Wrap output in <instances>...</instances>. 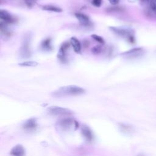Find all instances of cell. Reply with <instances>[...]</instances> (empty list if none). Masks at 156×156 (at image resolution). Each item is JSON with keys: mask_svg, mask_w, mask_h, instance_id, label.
<instances>
[{"mask_svg": "<svg viewBox=\"0 0 156 156\" xmlns=\"http://www.w3.org/2000/svg\"><path fill=\"white\" fill-rule=\"evenodd\" d=\"M10 155L12 156H24L25 149L24 147L21 144L16 145L10 151Z\"/></svg>", "mask_w": 156, "mask_h": 156, "instance_id": "12", "label": "cell"}, {"mask_svg": "<svg viewBox=\"0 0 156 156\" xmlns=\"http://www.w3.org/2000/svg\"><path fill=\"white\" fill-rule=\"evenodd\" d=\"M82 134L88 141H91L93 140V134L91 129L87 126H83L82 127Z\"/></svg>", "mask_w": 156, "mask_h": 156, "instance_id": "13", "label": "cell"}, {"mask_svg": "<svg viewBox=\"0 0 156 156\" xmlns=\"http://www.w3.org/2000/svg\"><path fill=\"white\" fill-rule=\"evenodd\" d=\"M70 44L72 46L76 53H80L81 51V44L79 40L75 37H72L69 40Z\"/></svg>", "mask_w": 156, "mask_h": 156, "instance_id": "14", "label": "cell"}, {"mask_svg": "<svg viewBox=\"0 0 156 156\" xmlns=\"http://www.w3.org/2000/svg\"><path fill=\"white\" fill-rule=\"evenodd\" d=\"M30 36L29 34H26L23 37L21 46L20 49V55L23 58L30 57L31 55L30 51Z\"/></svg>", "mask_w": 156, "mask_h": 156, "instance_id": "3", "label": "cell"}, {"mask_svg": "<svg viewBox=\"0 0 156 156\" xmlns=\"http://www.w3.org/2000/svg\"><path fill=\"white\" fill-rule=\"evenodd\" d=\"M118 127L120 131L126 135H130L134 132L133 127L129 124L119 123L118 124Z\"/></svg>", "mask_w": 156, "mask_h": 156, "instance_id": "11", "label": "cell"}, {"mask_svg": "<svg viewBox=\"0 0 156 156\" xmlns=\"http://www.w3.org/2000/svg\"><path fill=\"white\" fill-rule=\"evenodd\" d=\"M37 123L35 118H30L25 121L23 127V129L27 131L35 130L37 127Z\"/></svg>", "mask_w": 156, "mask_h": 156, "instance_id": "10", "label": "cell"}, {"mask_svg": "<svg viewBox=\"0 0 156 156\" xmlns=\"http://www.w3.org/2000/svg\"><path fill=\"white\" fill-rule=\"evenodd\" d=\"M91 38H92L93 39H94L96 41L98 42V43H100V44H104V43H105L104 39L102 37H101V36H99V35H96V34H92V35H91Z\"/></svg>", "mask_w": 156, "mask_h": 156, "instance_id": "18", "label": "cell"}, {"mask_svg": "<svg viewBox=\"0 0 156 156\" xmlns=\"http://www.w3.org/2000/svg\"><path fill=\"white\" fill-rule=\"evenodd\" d=\"M74 15L82 26H89L91 24V21L88 15L82 13H79V12L75 13Z\"/></svg>", "mask_w": 156, "mask_h": 156, "instance_id": "9", "label": "cell"}, {"mask_svg": "<svg viewBox=\"0 0 156 156\" xmlns=\"http://www.w3.org/2000/svg\"><path fill=\"white\" fill-rule=\"evenodd\" d=\"M48 112L50 115L53 116H66L72 113V112L69 109L58 106L49 107Z\"/></svg>", "mask_w": 156, "mask_h": 156, "instance_id": "5", "label": "cell"}, {"mask_svg": "<svg viewBox=\"0 0 156 156\" xmlns=\"http://www.w3.org/2000/svg\"><path fill=\"white\" fill-rule=\"evenodd\" d=\"M102 51V47L101 45H96L91 49V52L94 54H99Z\"/></svg>", "mask_w": 156, "mask_h": 156, "instance_id": "19", "label": "cell"}, {"mask_svg": "<svg viewBox=\"0 0 156 156\" xmlns=\"http://www.w3.org/2000/svg\"><path fill=\"white\" fill-rule=\"evenodd\" d=\"M109 29L111 30V31L113 33L125 39L128 42L133 43L135 41L134 32L130 29L123 28V27H114V26H110Z\"/></svg>", "mask_w": 156, "mask_h": 156, "instance_id": "2", "label": "cell"}, {"mask_svg": "<svg viewBox=\"0 0 156 156\" xmlns=\"http://www.w3.org/2000/svg\"><path fill=\"white\" fill-rule=\"evenodd\" d=\"M102 0H91V2L92 5H93L96 7H100L102 4Z\"/></svg>", "mask_w": 156, "mask_h": 156, "instance_id": "22", "label": "cell"}, {"mask_svg": "<svg viewBox=\"0 0 156 156\" xmlns=\"http://www.w3.org/2000/svg\"><path fill=\"white\" fill-rule=\"evenodd\" d=\"M0 19L1 21L7 24L14 23L16 21L15 18L9 12L4 9L0 10Z\"/></svg>", "mask_w": 156, "mask_h": 156, "instance_id": "8", "label": "cell"}, {"mask_svg": "<svg viewBox=\"0 0 156 156\" xmlns=\"http://www.w3.org/2000/svg\"><path fill=\"white\" fill-rule=\"evenodd\" d=\"M136 156H145V155H144V154H140L137 155Z\"/></svg>", "mask_w": 156, "mask_h": 156, "instance_id": "24", "label": "cell"}, {"mask_svg": "<svg viewBox=\"0 0 156 156\" xmlns=\"http://www.w3.org/2000/svg\"><path fill=\"white\" fill-rule=\"evenodd\" d=\"M144 49L141 48H135L121 54L123 57L127 58H133L138 57L144 54Z\"/></svg>", "mask_w": 156, "mask_h": 156, "instance_id": "7", "label": "cell"}, {"mask_svg": "<svg viewBox=\"0 0 156 156\" xmlns=\"http://www.w3.org/2000/svg\"><path fill=\"white\" fill-rule=\"evenodd\" d=\"M85 90L76 85H67L59 88L52 92V95L55 98H62L69 96H77L84 94Z\"/></svg>", "mask_w": 156, "mask_h": 156, "instance_id": "1", "label": "cell"}, {"mask_svg": "<svg viewBox=\"0 0 156 156\" xmlns=\"http://www.w3.org/2000/svg\"><path fill=\"white\" fill-rule=\"evenodd\" d=\"M146 1H150V0H146Z\"/></svg>", "mask_w": 156, "mask_h": 156, "instance_id": "25", "label": "cell"}, {"mask_svg": "<svg viewBox=\"0 0 156 156\" xmlns=\"http://www.w3.org/2000/svg\"><path fill=\"white\" fill-rule=\"evenodd\" d=\"M149 2V7L152 11L156 13V0H150Z\"/></svg>", "mask_w": 156, "mask_h": 156, "instance_id": "20", "label": "cell"}, {"mask_svg": "<svg viewBox=\"0 0 156 156\" xmlns=\"http://www.w3.org/2000/svg\"><path fill=\"white\" fill-rule=\"evenodd\" d=\"M41 48L44 51H51L52 50V46L51 44V39L50 38H47L43 40L40 44Z\"/></svg>", "mask_w": 156, "mask_h": 156, "instance_id": "15", "label": "cell"}, {"mask_svg": "<svg viewBox=\"0 0 156 156\" xmlns=\"http://www.w3.org/2000/svg\"><path fill=\"white\" fill-rule=\"evenodd\" d=\"M108 1L112 5H116L119 2V0H108Z\"/></svg>", "mask_w": 156, "mask_h": 156, "instance_id": "23", "label": "cell"}, {"mask_svg": "<svg viewBox=\"0 0 156 156\" xmlns=\"http://www.w3.org/2000/svg\"><path fill=\"white\" fill-rule=\"evenodd\" d=\"M18 65L23 67H34L38 65V62H37L36 61H32V60L24 61L18 63Z\"/></svg>", "mask_w": 156, "mask_h": 156, "instance_id": "17", "label": "cell"}, {"mask_svg": "<svg viewBox=\"0 0 156 156\" xmlns=\"http://www.w3.org/2000/svg\"><path fill=\"white\" fill-rule=\"evenodd\" d=\"M37 0H24L25 4L28 7H32L37 2Z\"/></svg>", "mask_w": 156, "mask_h": 156, "instance_id": "21", "label": "cell"}, {"mask_svg": "<svg viewBox=\"0 0 156 156\" xmlns=\"http://www.w3.org/2000/svg\"><path fill=\"white\" fill-rule=\"evenodd\" d=\"M70 45V43L65 41L62 44L57 53V58L62 63H65L67 61V50Z\"/></svg>", "mask_w": 156, "mask_h": 156, "instance_id": "6", "label": "cell"}, {"mask_svg": "<svg viewBox=\"0 0 156 156\" xmlns=\"http://www.w3.org/2000/svg\"><path fill=\"white\" fill-rule=\"evenodd\" d=\"M78 123L71 117H66L61 119L57 123V127L61 130H68L73 127H77Z\"/></svg>", "mask_w": 156, "mask_h": 156, "instance_id": "4", "label": "cell"}, {"mask_svg": "<svg viewBox=\"0 0 156 156\" xmlns=\"http://www.w3.org/2000/svg\"><path fill=\"white\" fill-rule=\"evenodd\" d=\"M41 9L46 11L49 12H62V9L57 6L52 5H44L41 7Z\"/></svg>", "mask_w": 156, "mask_h": 156, "instance_id": "16", "label": "cell"}]
</instances>
